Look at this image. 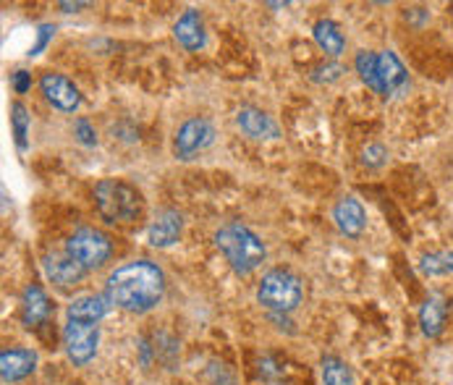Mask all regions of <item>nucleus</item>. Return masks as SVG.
Masks as SVG:
<instances>
[{
    "mask_svg": "<svg viewBox=\"0 0 453 385\" xmlns=\"http://www.w3.org/2000/svg\"><path fill=\"white\" fill-rule=\"evenodd\" d=\"M380 58V84H383V95H398L409 87V73L403 64L398 61V56L393 50H386L378 56Z\"/></svg>",
    "mask_w": 453,
    "mask_h": 385,
    "instance_id": "18",
    "label": "nucleus"
},
{
    "mask_svg": "<svg viewBox=\"0 0 453 385\" xmlns=\"http://www.w3.org/2000/svg\"><path fill=\"white\" fill-rule=\"evenodd\" d=\"M95 207L105 223H134L142 215V194L121 179H103L95 187Z\"/></svg>",
    "mask_w": 453,
    "mask_h": 385,
    "instance_id": "3",
    "label": "nucleus"
},
{
    "mask_svg": "<svg viewBox=\"0 0 453 385\" xmlns=\"http://www.w3.org/2000/svg\"><path fill=\"white\" fill-rule=\"evenodd\" d=\"M446 318H449V302L443 294H430L427 302L422 304L419 310V325H422V333L427 338H438L446 327Z\"/></svg>",
    "mask_w": 453,
    "mask_h": 385,
    "instance_id": "16",
    "label": "nucleus"
},
{
    "mask_svg": "<svg viewBox=\"0 0 453 385\" xmlns=\"http://www.w3.org/2000/svg\"><path fill=\"white\" fill-rule=\"evenodd\" d=\"M40 89L45 95V100L61 111V113H73L79 105H81V95L76 89L73 81H68L64 73H56V71H45L40 76Z\"/></svg>",
    "mask_w": 453,
    "mask_h": 385,
    "instance_id": "8",
    "label": "nucleus"
},
{
    "mask_svg": "<svg viewBox=\"0 0 453 385\" xmlns=\"http://www.w3.org/2000/svg\"><path fill=\"white\" fill-rule=\"evenodd\" d=\"M354 65H357V73L359 79L378 95H383V84H380V58L372 53V50H359L357 58H354Z\"/></svg>",
    "mask_w": 453,
    "mask_h": 385,
    "instance_id": "20",
    "label": "nucleus"
},
{
    "mask_svg": "<svg viewBox=\"0 0 453 385\" xmlns=\"http://www.w3.org/2000/svg\"><path fill=\"white\" fill-rule=\"evenodd\" d=\"M42 270H45V275H48V281H53L58 289H71V286H76L81 278H84V267L73 259L71 255H58V252H53V255H45L42 257Z\"/></svg>",
    "mask_w": 453,
    "mask_h": 385,
    "instance_id": "13",
    "label": "nucleus"
},
{
    "mask_svg": "<svg viewBox=\"0 0 453 385\" xmlns=\"http://www.w3.org/2000/svg\"><path fill=\"white\" fill-rule=\"evenodd\" d=\"M236 127L242 128L250 139H255V142H267V139H278L280 136V127L273 121V116H267L265 111H259L255 105L239 108Z\"/></svg>",
    "mask_w": 453,
    "mask_h": 385,
    "instance_id": "12",
    "label": "nucleus"
},
{
    "mask_svg": "<svg viewBox=\"0 0 453 385\" xmlns=\"http://www.w3.org/2000/svg\"><path fill=\"white\" fill-rule=\"evenodd\" d=\"M53 35H56V27L53 24H40L37 27V42L29 48V56H40L48 48V42L53 40Z\"/></svg>",
    "mask_w": 453,
    "mask_h": 385,
    "instance_id": "26",
    "label": "nucleus"
},
{
    "mask_svg": "<svg viewBox=\"0 0 453 385\" xmlns=\"http://www.w3.org/2000/svg\"><path fill=\"white\" fill-rule=\"evenodd\" d=\"M362 163H365L367 168H380V166L388 163V150H386L383 144H370V147H365V152H362Z\"/></svg>",
    "mask_w": 453,
    "mask_h": 385,
    "instance_id": "24",
    "label": "nucleus"
},
{
    "mask_svg": "<svg viewBox=\"0 0 453 385\" xmlns=\"http://www.w3.org/2000/svg\"><path fill=\"white\" fill-rule=\"evenodd\" d=\"M65 255L73 257L84 270H97V267H103L111 259L113 244L97 228H76L65 239Z\"/></svg>",
    "mask_w": 453,
    "mask_h": 385,
    "instance_id": "5",
    "label": "nucleus"
},
{
    "mask_svg": "<svg viewBox=\"0 0 453 385\" xmlns=\"http://www.w3.org/2000/svg\"><path fill=\"white\" fill-rule=\"evenodd\" d=\"M105 296L134 315L155 310L165 296V273L150 259H131L105 281Z\"/></svg>",
    "mask_w": 453,
    "mask_h": 385,
    "instance_id": "1",
    "label": "nucleus"
},
{
    "mask_svg": "<svg viewBox=\"0 0 453 385\" xmlns=\"http://www.w3.org/2000/svg\"><path fill=\"white\" fill-rule=\"evenodd\" d=\"M312 35H315V42L320 45V50H325L330 58H338L346 50V37H343L341 27L330 19H320L312 29Z\"/></svg>",
    "mask_w": 453,
    "mask_h": 385,
    "instance_id": "19",
    "label": "nucleus"
},
{
    "mask_svg": "<svg viewBox=\"0 0 453 385\" xmlns=\"http://www.w3.org/2000/svg\"><path fill=\"white\" fill-rule=\"evenodd\" d=\"M61 8H64L65 13H73V11H79V8H87L89 3H58Z\"/></svg>",
    "mask_w": 453,
    "mask_h": 385,
    "instance_id": "29",
    "label": "nucleus"
},
{
    "mask_svg": "<svg viewBox=\"0 0 453 385\" xmlns=\"http://www.w3.org/2000/svg\"><path fill=\"white\" fill-rule=\"evenodd\" d=\"M19 304H21V322H24L27 327H37V325L48 322L50 312H53V304H50L45 289L37 286V283H32V286H27V289L21 291Z\"/></svg>",
    "mask_w": 453,
    "mask_h": 385,
    "instance_id": "14",
    "label": "nucleus"
},
{
    "mask_svg": "<svg viewBox=\"0 0 453 385\" xmlns=\"http://www.w3.org/2000/svg\"><path fill=\"white\" fill-rule=\"evenodd\" d=\"M37 370V351L24 349V346H13V349H3L0 354V375L5 383H19L24 378H29Z\"/></svg>",
    "mask_w": 453,
    "mask_h": 385,
    "instance_id": "10",
    "label": "nucleus"
},
{
    "mask_svg": "<svg viewBox=\"0 0 453 385\" xmlns=\"http://www.w3.org/2000/svg\"><path fill=\"white\" fill-rule=\"evenodd\" d=\"M320 375H323V385H357L354 370L341 357H333V354L323 357Z\"/></svg>",
    "mask_w": 453,
    "mask_h": 385,
    "instance_id": "21",
    "label": "nucleus"
},
{
    "mask_svg": "<svg viewBox=\"0 0 453 385\" xmlns=\"http://www.w3.org/2000/svg\"><path fill=\"white\" fill-rule=\"evenodd\" d=\"M181 231H184V215H181L179 210H173V207H165V210H160V212L155 215V220L150 223V228H147V242H150L152 247H157V250H165V247H171V244L179 242Z\"/></svg>",
    "mask_w": 453,
    "mask_h": 385,
    "instance_id": "9",
    "label": "nucleus"
},
{
    "mask_svg": "<svg viewBox=\"0 0 453 385\" xmlns=\"http://www.w3.org/2000/svg\"><path fill=\"white\" fill-rule=\"evenodd\" d=\"M419 273L427 278H441V275H453V250H441L430 252L419 259Z\"/></svg>",
    "mask_w": 453,
    "mask_h": 385,
    "instance_id": "22",
    "label": "nucleus"
},
{
    "mask_svg": "<svg viewBox=\"0 0 453 385\" xmlns=\"http://www.w3.org/2000/svg\"><path fill=\"white\" fill-rule=\"evenodd\" d=\"M173 35H176V40H179L187 50H192V53H195V50H202L204 42H207V35H204V21H202L199 11L189 8V11L176 21Z\"/></svg>",
    "mask_w": 453,
    "mask_h": 385,
    "instance_id": "17",
    "label": "nucleus"
},
{
    "mask_svg": "<svg viewBox=\"0 0 453 385\" xmlns=\"http://www.w3.org/2000/svg\"><path fill=\"white\" fill-rule=\"evenodd\" d=\"M97 343H100V325L79 320H68L64 325L65 357L76 367H84V365H89L95 359Z\"/></svg>",
    "mask_w": 453,
    "mask_h": 385,
    "instance_id": "6",
    "label": "nucleus"
},
{
    "mask_svg": "<svg viewBox=\"0 0 453 385\" xmlns=\"http://www.w3.org/2000/svg\"><path fill=\"white\" fill-rule=\"evenodd\" d=\"M215 247L223 252L228 265L234 267V273H239V275L255 273L265 259L262 239L250 226H244L239 220H231L215 231Z\"/></svg>",
    "mask_w": 453,
    "mask_h": 385,
    "instance_id": "2",
    "label": "nucleus"
},
{
    "mask_svg": "<svg viewBox=\"0 0 453 385\" xmlns=\"http://www.w3.org/2000/svg\"><path fill=\"white\" fill-rule=\"evenodd\" d=\"M302 296H304L302 278L286 267H275V270L265 273L257 286L259 304L270 312H278V315L296 310L302 304Z\"/></svg>",
    "mask_w": 453,
    "mask_h": 385,
    "instance_id": "4",
    "label": "nucleus"
},
{
    "mask_svg": "<svg viewBox=\"0 0 453 385\" xmlns=\"http://www.w3.org/2000/svg\"><path fill=\"white\" fill-rule=\"evenodd\" d=\"M341 76V65L338 64H325V65H318L315 71H312V81H318V84H323V81H335Z\"/></svg>",
    "mask_w": 453,
    "mask_h": 385,
    "instance_id": "27",
    "label": "nucleus"
},
{
    "mask_svg": "<svg viewBox=\"0 0 453 385\" xmlns=\"http://www.w3.org/2000/svg\"><path fill=\"white\" fill-rule=\"evenodd\" d=\"M11 87H13L16 95H27L29 87H32V76L27 71H13L11 73Z\"/></svg>",
    "mask_w": 453,
    "mask_h": 385,
    "instance_id": "28",
    "label": "nucleus"
},
{
    "mask_svg": "<svg viewBox=\"0 0 453 385\" xmlns=\"http://www.w3.org/2000/svg\"><path fill=\"white\" fill-rule=\"evenodd\" d=\"M11 131H13V139H16V147L24 152L29 147V111L24 103H11Z\"/></svg>",
    "mask_w": 453,
    "mask_h": 385,
    "instance_id": "23",
    "label": "nucleus"
},
{
    "mask_svg": "<svg viewBox=\"0 0 453 385\" xmlns=\"http://www.w3.org/2000/svg\"><path fill=\"white\" fill-rule=\"evenodd\" d=\"M333 220L338 226V231L349 239H357L362 236L365 226H367V212H365V204L357 199V196H343L335 202L333 207Z\"/></svg>",
    "mask_w": 453,
    "mask_h": 385,
    "instance_id": "11",
    "label": "nucleus"
},
{
    "mask_svg": "<svg viewBox=\"0 0 453 385\" xmlns=\"http://www.w3.org/2000/svg\"><path fill=\"white\" fill-rule=\"evenodd\" d=\"M73 136L84 144V147H95L97 144V131L92 128V124L87 119H76L73 124Z\"/></svg>",
    "mask_w": 453,
    "mask_h": 385,
    "instance_id": "25",
    "label": "nucleus"
},
{
    "mask_svg": "<svg viewBox=\"0 0 453 385\" xmlns=\"http://www.w3.org/2000/svg\"><path fill=\"white\" fill-rule=\"evenodd\" d=\"M215 142V127L210 119H189L176 131L173 155L179 160H192L195 155L204 152Z\"/></svg>",
    "mask_w": 453,
    "mask_h": 385,
    "instance_id": "7",
    "label": "nucleus"
},
{
    "mask_svg": "<svg viewBox=\"0 0 453 385\" xmlns=\"http://www.w3.org/2000/svg\"><path fill=\"white\" fill-rule=\"evenodd\" d=\"M111 304L113 302L108 296H103V294H81V296L71 299L65 315H68V320L95 322V325H100V320L108 315Z\"/></svg>",
    "mask_w": 453,
    "mask_h": 385,
    "instance_id": "15",
    "label": "nucleus"
}]
</instances>
